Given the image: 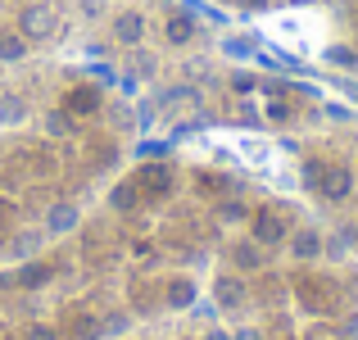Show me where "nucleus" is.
Listing matches in <instances>:
<instances>
[{"label":"nucleus","instance_id":"obj_7","mask_svg":"<svg viewBox=\"0 0 358 340\" xmlns=\"http://www.w3.org/2000/svg\"><path fill=\"white\" fill-rule=\"evenodd\" d=\"M231 263H236L241 272H254V268H263V245H259V241H241L236 250H231Z\"/></svg>","mask_w":358,"mask_h":340},{"label":"nucleus","instance_id":"obj_2","mask_svg":"<svg viewBox=\"0 0 358 340\" xmlns=\"http://www.w3.org/2000/svg\"><path fill=\"white\" fill-rule=\"evenodd\" d=\"M317 177H322L317 191H322L327 200H350V191H354V182H358L350 168H327V173H317Z\"/></svg>","mask_w":358,"mask_h":340},{"label":"nucleus","instance_id":"obj_9","mask_svg":"<svg viewBox=\"0 0 358 340\" xmlns=\"http://www.w3.org/2000/svg\"><path fill=\"white\" fill-rule=\"evenodd\" d=\"M191 36H195V18H186V14L168 18V41H173V45H186Z\"/></svg>","mask_w":358,"mask_h":340},{"label":"nucleus","instance_id":"obj_14","mask_svg":"<svg viewBox=\"0 0 358 340\" xmlns=\"http://www.w3.org/2000/svg\"><path fill=\"white\" fill-rule=\"evenodd\" d=\"M96 105H100V91H91V87H82V91H73V96H69V109L73 113H91Z\"/></svg>","mask_w":358,"mask_h":340},{"label":"nucleus","instance_id":"obj_12","mask_svg":"<svg viewBox=\"0 0 358 340\" xmlns=\"http://www.w3.org/2000/svg\"><path fill=\"white\" fill-rule=\"evenodd\" d=\"M45 281H50V268H45V263H27V268L18 272V286H27V290L45 286Z\"/></svg>","mask_w":358,"mask_h":340},{"label":"nucleus","instance_id":"obj_5","mask_svg":"<svg viewBox=\"0 0 358 340\" xmlns=\"http://www.w3.org/2000/svg\"><path fill=\"white\" fill-rule=\"evenodd\" d=\"M213 304L218 309H241L245 304V281L241 277H218V286H213Z\"/></svg>","mask_w":358,"mask_h":340},{"label":"nucleus","instance_id":"obj_25","mask_svg":"<svg viewBox=\"0 0 358 340\" xmlns=\"http://www.w3.org/2000/svg\"><path fill=\"white\" fill-rule=\"evenodd\" d=\"M245 5H268V0H245Z\"/></svg>","mask_w":358,"mask_h":340},{"label":"nucleus","instance_id":"obj_26","mask_svg":"<svg viewBox=\"0 0 358 340\" xmlns=\"http://www.w3.org/2000/svg\"><path fill=\"white\" fill-rule=\"evenodd\" d=\"M354 177H358V168H354Z\"/></svg>","mask_w":358,"mask_h":340},{"label":"nucleus","instance_id":"obj_6","mask_svg":"<svg viewBox=\"0 0 358 340\" xmlns=\"http://www.w3.org/2000/svg\"><path fill=\"white\" fill-rule=\"evenodd\" d=\"M254 241L259 245H281L286 241V222H281L277 213H259V218H254Z\"/></svg>","mask_w":358,"mask_h":340},{"label":"nucleus","instance_id":"obj_22","mask_svg":"<svg viewBox=\"0 0 358 340\" xmlns=\"http://www.w3.org/2000/svg\"><path fill=\"white\" fill-rule=\"evenodd\" d=\"M27 340H59V336H55L50 327H32V332H27Z\"/></svg>","mask_w":358,"mask_h":340},{"label":"nucleus","instance_id":"obj_19","mask_svg":"<svg viewBox=\"0 0 358 340\" xmlns=\"http://www.w3.org/2000/svg\"><path fill=\"white\" fill-rule=\"evenodd\" d=\"M222 50H227L231 59H250L254 45H250V41H236V36H227V41H222Z\"/></svg>","mask_w":358,"mask_h":340},{"label":"nucleus","instance_id":"obj_18","mask_svg":"<svg viewBox=\"0 0 358 340\" xmlns=\"http://www.w3.org/2000/svg\"><path fill=\"white\" fill-rule=\"evenodd\" d=\"M23 50H27L23 36H5V41H0V59H23Z\"/></svg>","mask_w":358,"mask_h":340},{"label":"nucleus","instance_id":"obj_21","mask_svg":"<svg viewBox=\"0 0 358 340\" xmlns=\"http://www.w3.org/2000/svg\"><path fill=\"white\" fill-rule=\"evenodd\" d=\"M231 87H236V91H254V78H250V73H236V78H231Z\"/></svg>","mask_w":358,"mask_h":340},{"label":"nucleus","instance_id":"obj_8","mask_svg":"<svg viewBox=\"0 0 358 340\" xmlns=\"http://www.w3.org/2000/svg\"><path fill=\"white\" fill-rule=\"evenodd\" d=\"M195 304V281L191 277H173L168 281V309H191Z\"/></svg>","mask_w":358,"mask_h":340},{"label":"nucleus","instance_id":"obj_3","mask_svg":"<svg viewBox=\"0 0 358 340\" xmlns=\"http://www.w3.org/2000/svg\"><path fill=\"white\" fill-rule=\"evenodd\" d=\"M114 36L122 45H141V36H145V14H136V9H122L114 18Z\"/></svg>","mask_w":358,"mask_h":340},{"label":"nucleus","instance_id":"obj_4","mask_svg":"<svg viewBox=\"0 0 358 340\" xmlns=\"http://www.w3.org/2000/svg\"><path fill=\"white\" fill-rule=\"evenodd\" d=\"M18 27H23V36H50L55 32V14L45 5H32V9H23Z\"/></svg>","mask_w":358,"mask_h":340},{"label":"nucleus","instance_id":"obj_23","mask_svg":"<svg viewBox=\"0 0 358 340\" xmlns=\"http://www.w3.org/2000/svg\"><path fill=\"white\" fill-rule=\"evenodd\" d=\"M231 340H263V332H259V327H241V332L231 336Z\"/></svg>","mask_w":358,"mask_h":340},{"label":"nucleus","instance_id":"obj_13","mask_svg":"<svg viewBox=\"0 0 358 340\" xmlns=\"http://www.w3.org/2000/svg\"><path fill=\"white\" fill-rule=\"evenodd\" d=\"M73 227H78V209H73V204H55L50 232H73Z\"/></svg>","mask_w":358,"mask_h":340},{"label":"nucleus","instance_id":"obj_15","mask_svg":"<svg viewBox=\"0 0 358 340\" xmlns=\"http://www.w3.org/2000/svg\"><path fill=\"white\" fill-rule=\"evenodd\" d=\"M327 59H331L336 69H358V50H354V45H331Z\"/></svg>","mask_w":358,"mask_h":340},{"label":"nucleus","instance_id":"obj_11","mask_svg":"<svg viewBox=\"0 0 358 340\" xmlns=\"http://www.w3.org/2000/svg\"><path fill=\"white\" fill-rule=\"evenodd\" d=\"M354 245H358V236L350 232V227H341L336 236H327V254H331V259H345V254H350Z\"/></svg>","mask_w":358,"mask_h":340},{"label":"nucleus","instance_id":"obj_20","mask_svg":"<svg viewBox=\"0 0 358 340\" xmlns=\"http://www.w3.org/2000/svg\"><path fill=\"white\" fill-rule=\"evenodd\" d=\"M218 213H222V222H241V218H245V204H236V200H227V204H222Z\"/></svg>","mask_w":358,"mask_h":340},{"label":"nucleus","instance_id":"obj_1","mask_svg":"<svg viewBox=\"0 0 358 340\" xmlns=\"http://www.w3.org/2000/svg\"><path fill=\"white\" fill-rule=\"evenodd\" d=\"M286 241H290V254H295L299 263H313V259H322V254H327V236L313 232V227H299V232L286 236Z\"/></svg>","mask_w":358,"mask_h":340},{"label":"nucleus","instance_id":"obj_10","mask_svg":"<svg viewBox=\"0 0 358 340\" xmlns=\"http://www.w3.org/2000/svg\"><path fill=\"white\" fill-rule=\"evenodd\" d=\"M109 209L131 213V209H136V186H131V182H118L114 191H109Z\"/></svg>","mask_w":358,"mask_h":340},{"label":"nucleus","instance_id":"obj_17","mask_svg":"<svg viewBox=\"0 0 358 340\" xmlns=\"http://www.w3.org/2000/svg\"><path fill=\"white\" fill-rule=\"evenodd\" d=\"M45 132H50V136H69L73 118H69V113H45Z\"/></svg>","mask_w":358,"mask_h":340},{"label":"nucleus","instance_id":"obj_16","mask_svg":"<svg viewBox=\"0 0 358 340\" xmlns=\"http://www.w3.org/2000/svg\"><path fill=\"white\" fill-rule=\"evenodd\" d=\"M23 100L18 96H0V122H23Z\"/></svg>","mask_w":358,"mask_h":340},{"label":"nucleus","instance_id":"obj_24","mask_svg":"<svg viewBox=\"0 0 358 340\" xmlns=\"http://www.w3.org/2000/svg\"><path fill=\"white\" fill-rule=\"evenodd\" d=\"M209 340H231V336L227 332H209Z\"/></svg>","mask_w":358,"mask_h":340}]
</instances>
